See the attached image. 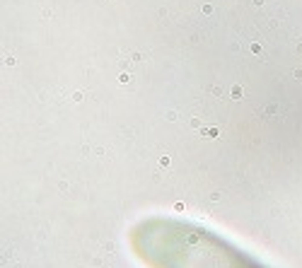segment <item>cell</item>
Here are the masks:
<instances>
[{
    "label": "cell",
    "instance_id": "1",
    "mask_svg": "<svg viewBox=\"0 0 302 268\" xmlns=\"http://www.w3.org/2000/svg\"><path fill=\"white\" fill-rule=\"evenodd\" d=\"M131 246L150 268H268L215 232L162 215L140 220Z\"/></svg>",
    "mask_w": 302,
    "mask_h": 268
}]
</instances>
